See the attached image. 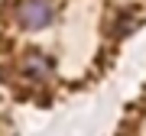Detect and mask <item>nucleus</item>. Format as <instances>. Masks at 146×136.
I'll return each mask as SVG.
<instances>
[{
  "instance_id": "nucleus-2",
  "label": "nucleus",
  "mask_w": 146,
  "mask_h": 136,
  "mask_svg": "<svg viewBox=\"0 0 146 136\" xmlns=\"http://www.w3.org/2000/svg\"><path fill=\"white\" fill-rule=\"evenodd\" d=\"M20 75H23V81L36 84V88L52 84V78H55V62L42 52V49H29V52L20 58Z\"/></svg>"
},
{
  "instance_id": "nucleus-3",
  "label": "nucleus",
  "mask_w": 146,
  "mask_h": 136,
  "mask_svg": "<svg viewBox=\"0 0 146 136\" xmlns=\"http://www.w3.org/2000/svg\"><path fill=\"white\" fill-rule=\"evenodd\" d=\"M136 26H140V16H136V13H117V20L110 23V36L123 39V36H130Z\"/></svg>"
},
{
  "instance_id": "nucleus-1",
  "label": "nucleus",
  "mask_w": 146,
  "mask_h": 136,
  "mask_svg": "<svg viewBox=\"0 0 146 136\" xmlns=\"http://www.w3.org/2000/svg\"><path fill=\"white\" fill-rule=\"evenodd\" d=\"M13 20L26 32L49 29L55 23V0H20L13 7Z\"/></svg>"
}]
</instances>
